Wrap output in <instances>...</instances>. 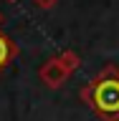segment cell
Masks as SVG:
<instances>
[{"mask_svg": "<svg viewBox=\"0 0 119 121\" xmlns=\"http://www.w3.org/2000/svg\"><path fill=\"white\" fill-rule=\"evenodd\" d=\"M15 56H18V45H15V40L8 38L5 33H0V73L15 60Z\"/></svg>", "mask_w": 119, "mask_h": 121, "instance_id": "cell-3", "label": "cell"}, {"mask_svg": "<svg viewBox=\"0 0 119 121\" xmlns=\"http://www.w3.org/2000/svg\"><path fill=\"white\" fill-rule=\"evenodd\" d=\"M8 3H18V0H8Z\"/></svg>", "mask_w": 119, "mask_h": 121, "instance_id": "cell-6", "label": "cell"}, {"mask_svg": "<svg viewBox=\"0 0 119 121\" xmlns=\"http://www.w3.org/2000/svg\"><path fill=\"white\" fill-rule=\"evenodd\" d=\"M71 76H74V73H71V68L63 63V58H61V56H51V58L43 60V63H41V68H38V78L43 81L46 88H53V91L61 88V86H63Z\"/></svg>", "mask_w": 119, "mask_h": 121, "instance_id": "cell-2", "label": "cell"}, {"mask_svg": "<svg viewBox=\"0 0 119 121\" xmlns=\"http://www.w3.org/2000/svg\"><path fill=\"white\" fill-rule=\"evenodd\" d=\"M36 3V8H41V10H53V8L58 5V0H33Z\"/></svg>", "mask_w": 119, "mask_h": 121, "instance_id": "cell-4", "label": "cell"}, {"mask_svg": "<svg viewBox=\"0 0 119 121\" xmlns=\"http://www.w3.org/2000/svg\"><path fill=\"white\" fill-rule=\"evenodd\" d=\"M81 101L101 121H119V68L104 66L81 88Z\"/></svg>", "mask_w": 119, "mask_h": 121, "instance_id": "cell-1", "label": "cell"}, {"mask_svg": "<svg viewBox=\"0 0 119 121\" xmlns=\"http://www.w3.org/2000/svg\"><path fill=\"white\" fill-rule=\"evenodd\" d=\"M0 25H3V13H0Z\"/></svg>", "mask_w": 119, "mask_h": 121, "instance_id": "cell-5", "label": "cell"}]
</instances>
